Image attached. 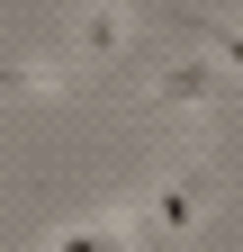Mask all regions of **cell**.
<instances>
[{
	"label": "cell",
	"mask_w": 243,
	"mask_h": 252,
	"mask_svg": "<svg viewBox=\"0 0 243 252\" xmlns=\"http://www.w3.org/2000/svg\"><path fill=\"white\" fill-rule=\"evenodd\" d=\"M45 252H126V216H99V225H63Z\"/></svg>",
	"instance_id": "3957f363"
},
{
	"label": "cell",
	"mask_w": 243,
	"mask_h": 252,
	"mask_svg": "<svg viewBox=\"0 0 243 252\" xmlns=\"http://www.w3.org/2000/svg\"><path fill=\"white\" fill-rule=\"evenodd\" d=\"M198 198H207V162L180 171V180H162L153 198H144V225H153V234H189L198 225Z\"/></svg>",
	"instance_id": "7a4b0ae2"
},
{
	"label": "cell",
	"mask_w": 243,
	"mask_h": 252,
	"mask_svg": "<svg viewBox=\"0 0 243 252\" xmlns=\"http://www.w3.org/2000/svg\"><path fill=\"white\" fill-rule=\"evenodd\" d=\"M54 72H45V63H27V54H0V90H45Z\"/></svg>",
	"instance_id": "5b68a950"
},
{
	"label": "cell",
	"mask_w": 243,
	"mask_h": 252,
	"mask_svg": "<svg viewBox=\"0 0 243 252\" xmlns=\"http://www.w3.org/2000/svg\"><path fill=\"white\" fill-rule=\"evenodd\" d=\"M225 81H234L225 63H171V72H162L153 90H144V108H207Z\"/></svg>",
	"instance_id": "6da1fadb"
},
{
	"label": "cell",
	"mask_w": 243,
	"mask_h": 252,
	"mask_svg": "<svg viewBox=\"0 0 243 252\" xmlns=\"http://www.w3.org/2000/svg\"><path fill=\"white\" fill-rule=\"evenodd\" d=\"M72 36H81V54H117V45H126V18H117V9L108 18H81Z\"/></svg>",
	"instance_id": "277c9868"
}]
</instances>
